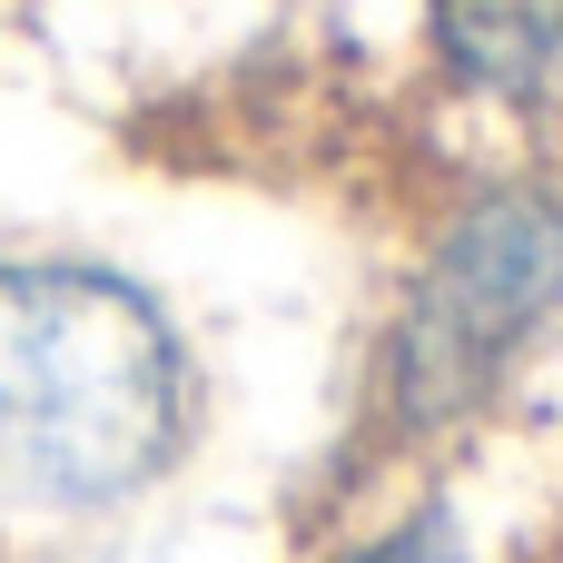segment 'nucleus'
I'll use <instances>...</instances> for the list:
<instances>
[{
	"mask_svg": "<svg viewBox=\"0 0 563 563\" xmlns=\"http://www.w3.org/2000/svg\"><path fill=\"white\" fill-rule=\"evenodd\" d=\"M435 49L455 89L563 129V0H435Z\"/></svg>",
	"mask_w": 563,
	"mask_h": 563,
	"instance_id": "obj_3",
	"label": "nucleus"
},
{
	"mask_svg": "<svg viewBox=\"0 0 563 563\" xmlns=\"http://www.w3.org/2000/svg\"><path fill=\"white\" fill-rule=\"evenodd\" d=\"M563 297V198L534 178H505L465 198L426 257V277L396 307L386 336V416L396 435H455L515 356L544 336Z\"/></svg>",
	"mask_w": 563,
	"mask_h": 563,
	"instance_id": "obj_2",
	"label": "nucleus"
},
{
	"mask_svg": "<svg viewBox=\"0 0 563 563\" xmlns=\"http://www.w3.org/2000/svg\"><path fill=\"white\" fill-rule=\"evenodd\" d=\"M198 426L158 297L99 257H0V525L139 505Z\"/></svg>",
	"mask_w": 563,
	"mask_h": 563,
	"instance_id": "obj_1",
	"label": "nucleus"
}]
</instances>
